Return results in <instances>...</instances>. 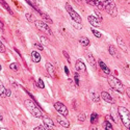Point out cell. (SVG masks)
<instances>
[{
	"mask_svg": "<svg viewBox=\"0 0 130 130\" xmlns=\"http://www.w3.org/2000/svg\"><path fill=\"white\" fill-rule=\"evenodd\" d=\"M24 105L26 107V109H28V111L36 118H43V113L40 109V107L30 99H26L24 101Z\"/></svg>",
	"mask_w": 130,
	"mask_h": 130,
	"instance_id": "obj_1",
	"label": "cell"
},
{
	"mask_svg": "<svg viewBox=\"0 0 130 130\" xmlns=\"http://www.w3.org/2000/svg\"><path fill=\"white\" fill-rule=\"evenodd\" d=\"M118 113H119V117H120L123 125L125 126V128L129 129V127H130V111H129V109H127L126 107L120 106V107H118Z\"/></svg>",
	"mask_w": 130,
	"mask_h": 130,
	"instance_id": "obj_2",
	"label": "cell"
},
{
	"mask_svg": "<svg viewBox=\"0 0 130 130\" xmlns=\"http://www.w3.org/2000/svg\"><path fill=\"white\" fill-rule=\"evenodd\" d=\"M107 81H108V84H109V86L112 90L117 91L118 93H124V85L122 84L120 79H118L117 77L112 76V75H110V74H108Z\"/></svg>",
	"mask_w": 130,
	"mask_h": 130,
	"instance_id": "obj_3",
	"label": "cell"
},
{
	"mask_svg": "<svg viewBox=\"0 0 130 130\" xmlns=\"http://www.w3.org/2000/svg\"><path fill=\"white\" fill-rule=\"evenodd\" d=\"M35 25L37 26V28L39 30H41L42 32H44L45 35H48V36H53V32L51 30V28L43 21H40V20H36L35 21Z\"/></svg>",
	"mask_w": 130,
	"mask_h": 130,
	"instance_id": "obj_4",
	"label": "cell"
},
{
	"mask_svg": "<svg viewBox=\"0 0 130 130\" xmlns=\"http://www.w3.org/2000/svg\"><path fill=\"white\" fill-rule=\"evenodd\" d=\"M104 9H105V12L108 15H110L111 17H117L118 16V9L116 7V4L113 2V0H107V3L105 5Z\"/></svg>",
	"mask_w": 130,
	"mask_h": 130,
	"instance_id": "obj_5",
	"label": "cell"
},
{
	"mask_svg": "<svg viewBox=\"0 0 130 130\" xmlns=\"http://www.w3.org/2000/svg\"><path fill=\"white\" fill-rule=\"evenodd\" d=\"M66 9H67V12L68 14L70 15V18L74 21V22H77V23H81V17L80 15L77 13V12H75V10L73 9V7L70 5V3H67L66 4Z\"/></svg>",
	"mask_w": 130,
	"mask_h": 130,
	"instance_id": "obj_6",
	"label": "cell"
},
{
	"mask_svg": "<svg viewBox=\"0 0 130 130\" xmlns=\"http://www.w3.org/2000/svg\"><path fill=\"white\" fill-rule=\"evenodd\" d=\"M54 108H55V110H56L59 115H61V116H63V117H67V116L69 115V110H68L67 106L64 105L63 103L59 102V101H57V102L54 103Z\"/></svg>",
	"mask_w": 130,
	"mask_h": 130,
	"instance_id": "obj_7",
	"label": "cell"
},
{
	"mask_svg": "<svg viewBox=\"0 0 130 130\" xmlns=\"http://www.w3.org/2000/svg\"><path fill=\"white\" fill-rule=\"evenodd\" d=\"M56 121H57V123H58L60 126H62V127H64V128H69V127H70V122H69L63 116H61V115L56 116Z\"/></svg>",
	"mask_w": 130,
	"mask_h": 130,
	"instance_id": "obj_8",
	"label": "cell"
},
{
	"mask_svg": "<svg viewBox=\"0 0 130 130\" xmlns=\"http://www.w3.org/2000/svg\"><path fill=\"white\" fill-rule=\"evenodd\" d=\"M84 56H85V58H86V60H88V62L91 64V66L95 69L96 68V66H97V62H96V59H95V57H94V55L90 52V51H86L85 52V54H84Z\"/></svg>",
	"mask_w": 130,
	"mask_h": 130,
	"instance_id": "obj_9",
	"label": "cell"
},
{
	"mask_svg": "<svg viewBox=\"0 0 130 130\" xmlns=\"http://www.w3.org/2000/svg\"><path fill=\"white\" fill-rule=\"evenodd\" d=\"M101 98L103 99V101H105V102H107V103H111V104L115 103L113 98H112V97H111L109 94H108L107 92H105V91L101 92Z\"/></svg>",
	"mask_w": 130,
	"mask_h": 130,
	"instance_id": "obj_10",
	"label": "cell"
},
{
	"mask_svg": "<svg viewBox=\"0 0 130 130\" xmlns=\"http://www.w3.org/2000/svg\"><path fill=\"white\" fill-rule=\"evenodd\" d=\"M88 20H89V22L92 26L94 27H97V28H99L101 27V22H99V20L97 19L95 16H89L88 17Z\"/></svg>",
	"mask_w": 130,
	"mask_h": 130,
	"instance_id": "obj_11",
	"label": "cell"
},
{
	"mask_svg": "<svg viewBox=\"0 0 130 130\" xmlns=\"http://www.w3.org/2000/svg\"><path fill=\"white\" fill-rule=\"evenodd\" d=\"M117 42H118V45H119V47H120V49H122L124 52H128V47H127V45H126V43L123 41V39L121 38V37H118L117 38Z\"/></svg>",
	"mask_w": 130,
	"mask_h": 130,
	"instance_id": "obj_12",
	"label": "cell"
},
{
	"mask_svg": "<svg viewBox=\"0 0 130 130\" xmlns=\"http://www.w3.org/2000/svg\"><path fill=\"white\" fill-rule=\"evenodd\" d=\"M75 69H76V71L79 73V72H85L86 68H85V64L81 61V60H77L76 61V64H75Z\"/></svg>",
	"mask_w": 130,
	"mask_h": 130,
	"instance_id": "obj_13",
	"label": "cell"
},
{
	"mask_svg": "<svg viewBox=\"0 0 130 130\" xmlns=\"http://www.w3.org/2000/svg\"><path fill=\"white\" fill-rule=\"evenodd\" d=\"M43 119V121H44V125L45 126H47L49 129H52V128H54V123H53V121L51 120L50 118H47V117H43L42 118Z\"/></svg>",
	"mask_w": 130,
	"mask_h": 130,
	"instance_id": "obj_14",
	"label": "cell"
},
{
	"mask_svg": "<svg viewBox=\"0 0 130 130\" xmlns=\"http://www.w3.org/2000/svg\"><path fill=\"white\" fill-rule=\"evenodd\" d=\"M99 67L101 68V70L103 71V73L104 74H106V75H108V74H110V69L108 68L107 66H106V63L104 62V61H102V60H99Z\"/></svg>",
	"mask_w": 130,
	"mask_h": 130,
	"instance_id": "obj_15",
	"label": "cell"
},
{
	"mask_svg": "<svg viewBox=\"0 0 130 130\" xmlns=\"http://www.w3.org/2000/svg\"><path fill=\"white\" fill-rule=\"evenodd\" d=\"M46 70H47V72L49 73V75H50L51 77L55 76V70H54L53 64H51L50 62H47L46 63Z\"/></svg>",
	"mask_w": 130,
	"mask_h": 130,
	"instance_id": "obj_16",
	"label": "cell"
},
{
	"mask_svg": "<svg viewBox=\"0 0 130 130\" xmlns=\"http://www.w3.org/2000/svg\"><path fill=\"white\" fill-rule=\"evenodd\" d=\"M79 43L80 45L83 47H89L90 46V40L86 37H80L79 38Z\"/></svg>",
	"mask_w": 130,
	"mask_h": 130,
	"instance_id": "obj_17",
	"label": "cell"
},
{
	"mask_svg": "<svg viewBox=\"0 0 130 130\" xmlns=\"http://www.w3.org/2000/svg\"><path fill=\"white\" fill-rule=\"evenodd\" d=\"M106 3H107V0H95L96 6L98 8H100V9H103L105 7Z\"/></svg>",
	"mask_w": 130,
	"mask_h": 130,
	"instance_id": "obj_18",
	"label": "cell"
},
{
	"mask_svg": "<svg viewBox=\"0 0 130 130\" xmlns=\"http://www.w3.org/2000/svg\"><path fill=\"white\" fill-rule=\"evenodd\" d=\"M31 58L35 62H40L41 61V55L38 51H32L31 52Z\"/></svg>",
	"mask_w": 130,
	"mask_h": 130,
	"instance_id": "obj_19",
	"label": "cell"
},
{
	"mask_svg": "<svg viewBox=\"0 0 130 130\" xmlns=\"http://www.w3.org/2000/svg\"><path fill=\"white\" fill-rule=\"evenodd\" d=\"M108 51H109V54H110L111 56H113V57H116V58H118V57H119V54H118L117 48H116L115 46L110 45L109 47H108Z\"/></svg>",
	"mask_w": 130,
	"mask_h": 130,
	"instance_id": "obj_20",
	"label": "cell"
},
{
	"mask_svg": "<svg viewBox=\"0 0 130 130\" xmlns=\"http://www.w3.org/2000/svg\"><path fill=\"white\" fill-rule=\"evenodd\" d=\"M0 4H1V5H2V7H3L4 9H6V10H7V12H8L10 15H14V12H13L12 9H10L9 5L6 3V1H5V0H0Z\"/></svg>",
	"mask_w": 130,
	"mask_h": 130,
	"instance_id": "obj_21",
	"label": "cell"
},
{
	"mask_svg": "<svg viewBox=\"0 0 130 130\" xmlns=\"http://www.w3.org/2000/svg\"><path fill=\"white\" fill-rule=\"evenodd\" d=\"M38 13H39V14H40V15H41L43 18H44V19L46 20V22H48V23H52V22H53V21H52V19H51V18H50V17H49V16H48L46 13L42 12L41 9H39V10H38Z\"/></svg>",
	"mask_w": 130,
	"mask_h": 130,
	"instance_id": "obj_22",
	"label": "cell"
},
{
	"mask_svg": "<svg viewBox=\"0 0 130 130\" xmlns=\"http://www.w3.org/2000/svg\"><path fill=\"white\" fill-rule=\"evenodd\" d=\"M98 120H99V116L97 112H93L91 115V123L92 124H97L98 123Z\"/></svg>",
	"mask_w": 130,
	"mask_h": 130,
	"instance_id": "obj_23",
	"label": "cell"
},
{
	"mask_svg": "<svg viewBox=\"0 0 130 130\" xmlns=\"http://www.w3.org/2000/svg\"><path fill=\"white\" fill-rule=\"evenodd\" d=\"M0 96L3 97V98L6 97V89L4 88V85H3L1 80H0Z\"/></svg>",
	"mask_w": 130,
	"mask_h": 130,
	"instance_id": "obj_24",
	"label": "cell"
},
{
	"mask_svg": "<svg viewBox=\"0 0 130 130\" xmlns=\"http://www.w3.org/2000/svg\"><path fill=\"white\" fill-rule=\"evenodd\" d=\"M103 128H104V129H106V130H112V129H113V127H112L111 123H110L109 121H107V120L103 122Z\"/></svg>",
	"mask_w": 130,
	"mask_h": 130,
	"instance_id": "obj_25",
	"label": "cell"
},
{
	"mask_svg": "<svg viewBox=\"0 0 130 130\" xmlns=\"http://www.w3.org/2000/svg\"><path fill=\"white\" fill-rule=\"evenodd\" d=\"M91 97H92V100L95 101V102H99L100 101V97L98 96V94H97L96 92H92L91 93Z\"/></svg>",
	"mask_w": 130,
	"mask_h": 130,
	"instance_id": "obj_26",
	"label": "cell"
},
{
	"mask_svg": "<svg viewBox=\"0 0 130 130\" xmlns=\"http://www.w3.org/2000/svg\"><path fill=\"white\" fill-rule=\"evenodd\" d=\"M25 17H26V20L28 21V22H35V21H36L35 16L32 15V14H30V13H27V14L25 15Z\"/></svg>",
	"mask_w": 130,
	"mask_h": 130,
	"instance_id": "obj_27",
	"label": "cell"
},
{
	"mask_svg": "<svg viewBox=\"0 0 130 130\" xmlns=\"http://www.w3.org/2000/svg\"><path fill=\"white\" fill-rule=\"evenodd\" d=\"M40 40H41V43H42L43 45H45V46H48V45H49V40H48L47 38H45V37H41Z\"/></svg>",
	"mask_w": 130,
	"mask_h": 130,
	"instance_id": "obj_28",
	"label": "cell"
},
{
	"mask_svg": "<svg viewBox=\"0 0 130 130\" xmlns=\"http://www.w3.org/2000/svg\"><path fill=\"white\" fill-rule=\"evenodd\" d=\"M85 119H86V116L84 113H79L78 115V122L79 123H83L85 121Z\"/></svg>",
	"mask_w": 130,
	"mask_h": 130,
	"instance_id": "obj_29",
	"label": "cell"
},
{
	"mask_svg": "<svg viewBox=\"0 0 130 130\" xmlns=\"http://www.w3.org/2000/svg\"><path fill=\"white\" fill-rule=\"evenodd\" d=\"M9 68L12 69L13 71H15V72H18V70H19V67H18V64H17L16 62L10 63V64H9Z\"/></svg>",
	"mask_w": 130,
	"mask_h": 130,
	"instance_id": "obj_30",
	"label": "cell"
},
{
	"mask_svg": "<svg viewBox=\"0 0 130 130\" xmlns=\"http://www.w3.org/2000/svg\"><path fill=\"white\" fill-rule=\"evenodd\" d=\"M95 17L99 20V22H102V20H103V19H102V15H101V14H100L97 9L95 10Z\"/></svg>",
	"mask_w": 130,
	"mask_h": 130,
	"instance_id": "obj_31",
	"label": "cell"
},
{
	"mask_svg": "<svg viewBox=\"0 0 130 130\" xmlns=\"http://www.w3.org/2000/svg\"><path fill=\"white\" fill-rule=\"evenodd\" d=\"M92 32H93V35H94L96 38H98V39H101V38H102V35L100 34V32H99V31H97V30H95L94 28L92 29Z\"/></svg>",
	"mask_w": 130,
	"mask_h": 130,
	"instance_id": "obj_32",
	"label": "cell"
},
{
	"mask_svg": "<svg viewBox=\"0 0 130 130\" xmlns=\"http://www.w3.org/2000/svg\"><path fill=\"white\" fill-rule=\"evenodd\" d=\"M37 85H38V88H39V89H42V90H43V89H45V84H44V82H43V80H42L41 78L38 80V84H37Z\"/></svg>",
	"mask_w": 130,
	"mask_h": 130,
	"instance_id": "obj_33",
	"label": "cell"
},
{
	"mask_svg": "<svg viewBox=\"0 0 130 130\" xmlns=\"http://www.w3.org/2000/svg\"><path fill=\"white\" fill-rule=\"evenodd\" d=\"M74 79H75V83H76V85L78 86L79 85V75H78V73H75Z\"/></svg>",
	"mask_w": 130,
	"mask_h": 130,
	"instance_id": "obj_34",
	"label": "cell"
},
{
	"mask_svg": "<svg viewBox=\"0 0 130 130\" xmlns=\"http://www.w3.org/2000/svg\"><path fill=\"white\" fill-rule=\"evenodd\" d=\"M62 54H63V56L67 58V61H68V62H71V58H70V56H69L68 52H67V51H62Z\"/></svg>",
	"mask_w": 130,
	"mask_h": 130,
	"instance_id": "obj_35",
	"label": "cell"
},
{
	"mask_svg": "<svg viewBox=\"0 0 130 130\" xmlns=\"http://www.w3.org/2000/svg\"><path fill=\"white\" fill-rule=\"evenodd\" d=\"M40 129H42V130H48L49 128H48L47 126H42V125H40V126H37V127L35 128V130H40Z\"/></svg>",
	"mask_w": 130,
	"mask_h": 130,
	"instance_id": "obj_36",
	"label": "cell"
},
{
	"mask_svg": "<svg viewBox=\"0 0 130 130\" xmlns=\"http://www.w3.org/2000/svg\"><path fill=\"white\" fill-rule=\"evenodd\" d=\"M82 1H85L86 3H89V4L92 5V6H96V4H95V0H82Z\"/></svg>",
	"mask_w": 130,
	"mask_h": 130,
	"instance_id": "obj_37",
	"label": "cell"
},
{
	"mask_svg": "<svg viewBox=\"0 0 130 130\" xmlns=\"http://www.w3.org/2000/svg\"><path fill=\"white\" fill-rule=\"evenodd\" d=\"M0 52H1V53L5 52V47L3 45V43H1V41H0Z\"/></svg>",
	"mask_w": 130,
	"mask_h": 130,
	"instance_id": "obj_38",
	"label": "cell"
},
{
	"mask_svg": "<svg viewBox=\"0 0 130 130\" xmlns=\"http://www.w3.org/2000/svg\"><path fill=\"white\" fill-rule=\"evenodd\" d=\"M35 47H36L37 49H39L40 51H42L43 49H44V47H43V46L40 44V43H36V44H35Z\"/></svg>",
	"mask_w": 130,
	"mask_h": 130,
	"instance_id": "obj_39",
	"label": "cell"
},
{
	"mask_svg": "<svg viewBox=\"0 0 130 130\" xmlns=\"http://www.w3.org/2000/svg\"><path fill=\"white\" fill-rule=\"evenodd\" d=\"M106 120H107V121H111V122L116 123V121L112 119V117H111V116H106Z\"/></svg>",
	"mask_w": 130,
	"mask_h": 130,
	"instance_id": "obj_40",
	"label": "cell"
},
{
	"mask_svg": "<svg viewBox=\"0 0 130 130\" xmlns=\"http://www.w3.org/2000/svg\"><path fill=\"white\" fill-rule=\"evenodd\" d=\"M0 31H4V25L1 21H0Z\"/></svg>",
	"mask_w": 130,
	"mask_h": 130,
	"instance_id": "obj_41",
	"label": "cell"
},
{
	"mask_svg": "<svg viewBox=\"0 0 130 130\" xmlns=\"http://www.w3.org/2000/svg\"><path fill=\"white\" fill-rule=\"evenodd\" d=\"M10 95H12V92L9 90H6V96H10Z\"/></svg>",
	"mask_w": 130,
	"mask_h": 130,
	"instance_id": "obj_42",
	"label": "cell"
},
{
	"mask_svg": "<svg viewBox=\"0 0 130 130\" xmlns=\"http://www.w3.org/2000/svg\"><path fill=\"white\" fill-rule=\"evenodd\" d=\"M64 71H66V73H67V74H69V70H68V68H67V67H64Z\"/></svg>",
	"mask_w": 130,
	"mask_h": 130,
	"instance_id": "obj_43",
	"label": "cell"
},
{
	"mask_svg": "<svg viewBox=\"0 0 130 130\" xmlns=\"http://www.w3.org/2000/svg\"><path fill=\"white\" fill-rule=\"evenodd\" d=\"M0 121H3V117H2L1 112H0Z\"/></svg>",
	"mask_w": 130,
	"mask_h": 130,
	"instance_id": "obj_44",
	"label": "cell"
},
{
	"mask_svg": "<svg viewBox=\"0 0 130 130\" xmlns=\"http://www.w3.org/2000/svg\"><path fill=\"white\" fill-rule=\"evenodd\" d=\"M129 92H130V90H129V88H128V90H127V95H128V97L130 96V94H129Z\"/></svg>",
	"mask_w": 130,
	"mask_h": 130,
	"instance_id": "obj_45",
	"label": "cell"
},
{
	"mask_svg": "<svg viewBox=\"0 0 130 130\" xmlns=\"http://www.w3.org/2000/svg\"><path fill=\"white\" fill-rule=\"evenodd\" d=\"M75 2H80V1H82V0H74Z\"/></svg>",
	"mask_w": 130,
	"mask_h": 130,
	"instance_id": "obj_46",
	"label": "cell"
},
{
	"mask_svg": "<svg viewBox=\"0 0 130 130\" xmlns=\"http://www.w3.org/2000/svg\"><path fill=\"white\" fill-rule=\"evenodd\" d=\"M1 69H2V67H1V64H0V71H1Z\"/></svg>",
	"mask_w": 130,
	"mask_h": 130,
	"instance_id": "obj_47",
	"label": "cell"
}]
</instances>
